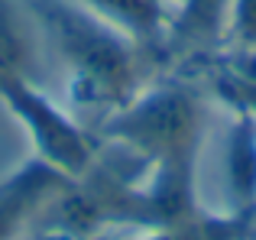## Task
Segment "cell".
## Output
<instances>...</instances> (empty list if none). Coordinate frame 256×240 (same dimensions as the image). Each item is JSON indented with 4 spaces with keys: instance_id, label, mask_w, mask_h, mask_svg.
Instances as JSON below:
<instances>
[{
    "instance_id": "obj_1",
    "label": "cell",
    "mask_w": 256,
    "mask_h": 240,
    "mask_svg": "<svg viewBox=\"0 0 256 240\" xmlns=\"http://www.w3.org/2000/svg\"><path fill=\"white\" fill-rule=\"evenodd\" d=\"M52 26L62 42L65 56L78 68V82L98 98L120 94L130 82V58H126L124 46L114 36H107L100 26L88 23L84 16L72 10H52Z\"/></svg>"
},
{
    "instance_id": "obj_2",
    "label": "cell",
    "mask_w": 256,
    "mask_h": 240,
    "mask_svg": "<svg viewBox=\"0 0 256 240\" xmlns=\"http://www.w3.org/2000/svg\"><path fill=\"white\" fill-rule=\"evenodd\" d=\"M0 91L6 94V101L13 104L20 117H26V124L32 126L39 146L46 150V156L62 169H82L88 162V143L82 140V133L62 120L42 98H36L30 88H23V82L16 78V68L0 75Z\"/></svg>"
},
{
    "instance_id": "obj_3",
    "label": "cell",
    "mask_w": 256,
    "mask_h": 240,
    "mask_svg": "<svg viewBox=\"0 0 256 240\" xmlns=\"http://www.w3.org/2000/svg\"><path fill=\"white\" fill-rule=\"evenodd\" d=\"M52 182L58 178L49 169L32 166V169L20 172L6 188H0V240H10L16 234L23 218L39 204V198L46 195V188H52Z\"/></svg>"
},
{
    "instance_id": "obj_4",
    "label": "cell",
    "mask_w": 256,
    "mask_h": 240,
    "mask_svg": "<svg viewBox=\"0 0 256 240\" xmlns=\"http://www.w3.org/2000/svg\"><path fill=\"white\" fill-rule=\"evenodd\" d=\"M237 20H234V32L244 46L256 49V0H237Z\"/></svg>"
}]
</instances>
